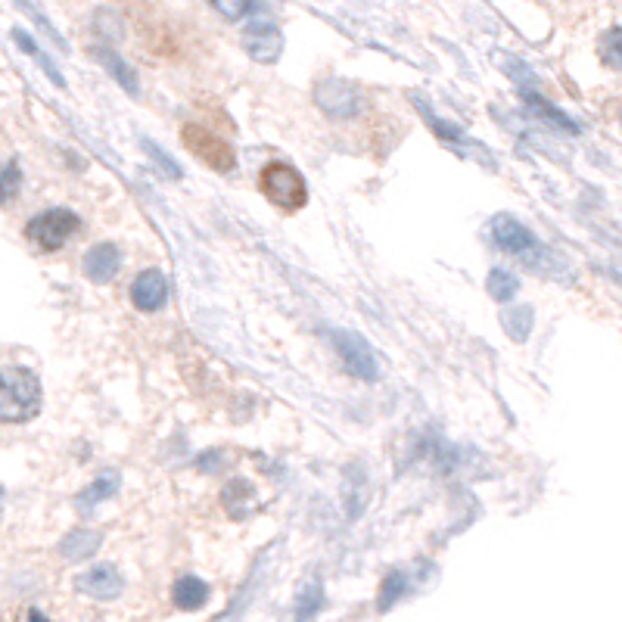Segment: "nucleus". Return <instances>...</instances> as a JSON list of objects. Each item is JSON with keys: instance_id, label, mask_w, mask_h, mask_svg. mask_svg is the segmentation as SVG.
<instances>
[{"instance_id": "obj_1", "label": "nucleus", "mask_w": 622, "mask_h": 622, "mask_svg": "<svg viewBox=\"0 0 622 622\" xmlns=\"http://www.w3.org/2000/svg\"><path fill=\"white\" fill-rule=\"evenodd\" d=\"M41 411V380L28 367H0V423H25Z\"/></svg>"}, {"instance_id": "obj_2", "label": "nucleus", "mask_w": 622, "mask_h": 622, "mask_svg": "<svg viewBox=\"0 0 622 622\" xmlns=\"http://www.w3.org/2000/svg\"><path fill=\"white\" fill-rule=\"evenodd\" d=\"M259 187H262V193L268 196L277 209L296 212V209H302L308 203L305 178L287 162H268L262 168V175H259Z\"/></svg>"}, {"instance_id": "obj_3", "label": "nucleus", "mask_w": 622, "mask_h": 622, "mask_svg": "<svg viewBox=\"0 0 622 622\" xmlns=\"http://www.w3.org/2000/svg\"><path fill=\"white\" fill-rule=\"evenodd\" d=\"M81 231V218L72 209H47L25 224V237L41 249H60Z\"/></svg>"}, {"instance_id": "obj_4", "label": "nucleus", "mask_w": 622, "mask_h": 622, "mask_svg": "<svg viewBox=\"0 0 622 622\" xmlns=\"http://www.w3.org/2000/svg\"><path fill=\"white\" fill-rule=\"evenodd\" d=\"M181 137H184V147L190 150V156L200 159L206 168H212V172H231V168L237 165L234 147L228 144V140H221L215 131H209L203 125H184Z\"/></svg>"}, {"instance_id": "obj_5", "label": "nucleus", "mask_w": 622, "mask_h": 622, "mask_svg": "<svg viewBox=\"0 0 622 622\" xmlns=\"http://www.w3.org/2000/svg\"><path fill=\"white\" fill-rule=\"evenodd\" d=\"M243 47L256 63L271 66L280 60V53H284V32H280L277 22L268 13H259L243 28Z\"/></svg>"}, {"instance_id": "obj_6", "label": "nucleus", "mask_w": 622, "mask_h": 622, "mask_svg": "<svg viewBox=\"0 0 622 622\" xmlns=\"http://www.w3.org/2000/svg\"><path fill=\"white\" fill-rule=\"evenodd\" d=\"M315 103L330 119H352L361 112V94L352 81L343 78H321L315 84Z\"/></svg>"}, {"instance_id": "obj_7", "label": "nucleus", "mask_w": 622, "mask_h": 622, "mask_svg": "<svg viewBox=\"0 0 622 622\" xmlns=\"http://www.w3.org/2000/svg\"><path fill=\"white\" fill-rule=\"evenodd\" d=\"M489 231H492V240L498 249L511 252V256H520L526 262H535V252H542L535 234L526 228V224H520L514 215H495Z\"/></svg>"}, {"instance_id": "obj_8", "label": "nucleus", "mask_w": 622, "mask_h": 622, "mask_svg": "<svg viewBox=\"0 0 622 622\" xmlns=\"http://www.w3.org/2000/svg\"><path fill=\"white\" fill-rule=\"evenodd\" d=\"M333 346L343 358L346 371L358 380H377L380 377V367H377V358L371 352V346L364 343V339L352 330H333Z\"/></svg>"}, {"instance_id": "obj_9", "label": "nucleus", "mask_w": 622, "mask_h": 622, "mask_svg": "<svg viewBox=\"0 0 622 622\" xmlns=\"http://www.w3.org/2000/svg\"><path fill=\"white\" fill-rule=\"evenodd\" d=\"M131 302H134L137 311H147V315L165 308V302H168V280H165V274L156 271V268L140 271L134 277V284H131Z\"/></svg>"}, {"instance_id": "obj_10", "label": "nucleus", "mask_w": 622, "mask_h": 622, "mask_svg": "<svg viewBox=\"0 0 622 622\" xmlns=\"http://www.w3.org/2000/svg\"><path fill=\"white\" fill-rule=\"evenodd\" d=\"M81 268L91 284H109V280H116V274L122 268V252L116 243H97L84 252Z\"/></svg>"}, {"instance_id": "obj_11", "label": "nucleus", "mask_w": 622, "mask_h": 622, "mask_svg": "<svg viewBox=\"0 0 622 622\" xmlns=\"http://www.w3.org/2000/svg\"><path fill=\"white\" fill-rule=\"evenodd\" d=\"M75 585H78V591H84V595H91L97 601H112V598H119V591H122V576L116 567L100 563V567L81 573L75 579Z\"/></svg>"}, {"instance_id": "obj_12", "label": "nucleus", "mask_w": 622, "mask_h": 622, "mask_svg": "<svg viewBox=\"0 0 622 622\" xmlns=\"http://www.w3.org/2000/svg\"><path fill=\"white\" fill-rule=\"evenodd\" d=\"M91 53H94V60H97V63H100V66H103L112 78H116V81L122 84V88H125L131 97L137 94V72H134L125 60H122V56H119L116 50L106 47V44H97Z\"/></svg>"}, {"instance_id": "obj_13", "label": "nucleus", "mask_w": 622, "mask_h": 622, "mask_svg": "<svg viewBox=\"0 0 622 622\" xmlns=\"http://www.w3.org/2000/svg\"><path fill=\"white\" fill-rule=\"evenodd\" d=\"M172 601L178 610H200L209 601V585L196 576H181L172 588Z\"/></svg>"}, {"instance_id": "obj_14", "label": "nucleus", "mask_w": 622, "mask_h": 622, "mask_svg": "<svg viewBox=\"0 0 622 622\" xmlns=\"http://www.w3.org/2000/svg\"><path fill=\"white\" fill-rule=\"evenodd\" d=\"M221 504L231 517H246L252 507H256V492H252L246 479H231L221 492Z\"/></svg>"}, {"instance_id": "obj_15", "label": "nucleus", "mask_w": 622, "mask_h": 622, "mask_svg": "<svg viewBox=\"0 0 622 622\" xmlns=\"http://www.w3.org/2000/svg\"><path fill=\"white\" fill-rule=\"evenodd\" d=\"M97 548H100V535L97 532H91V529H75V532H69L66 539H63L60 554L66 560H72V563H81V560H88Z\"/></svg>"}, {"instance_id": "obj_16", "label": "nucleus", "mask_w": 622, "mask_h": 622, "mask_svg": "<svg viewBox=\"0 0 622 622\" xmlns=\"http://www.w3.org/2000/svg\"><path fill=\"white\" fill-rule=\"evenodd\" d=\"M13 41H16V47H19V50H25V53L32 56V60L44 69V75L56 84V88H66V78L60 75V69L53 66L50 56H47V53H44V50H41L32 38H28V35L22 32V28H13Z\"/></svg>"}, {"instance_id": "obj_17", "label": "nucleus", "mask_w": 622, "mask_h": 622, "mask_svg": "<svg viewBox=\"0 0 622 622\" xmlns=\"http://www.w3.org/2000/svg\"><path fill=\"white\" fill-rule=\"evenodd\" d=\"M212 7L228 22H240V19H252L259 13H268L262 0H212Z\"/></svg>"}, {"instance_id": "obj_18", "label": "nucleus", "mask_w": 622, "mask_h": 622, "mask_svg": "<svg viewBox=\"0 0 622 622\" xmlns=\"http://www.w3.org/2000/svg\"><path fill=\"white\" fill-rule=\"evenodd\" d=\"M94 32H97L100 41H106V44H119V41L125 38V25H122V19H119L116 10L100 7V10L94 13Z\"/></svg>"}, {"instance_id": "obj_19", "label": "nucleus", "mask_w": 622, "mask_h": 622, "mask_svg": "<svg viewBox=\"0 0 622 622\" xmlns=\"http://www.w3.org/2000/svg\"><path fill=\"white\" fill-rule=\"evenodd\" d=\"M321 604H324V588H321V582L315 579V582H308V585L299 591V598H296V622H308L311 616H318Z\"/></svg>"}, {"instance_id": "obj_20", "label": "nucleus", "mask_w": 622, "mask_h": 622, "mask_svg": "<svg viewBox=\"0 0 622 622\" xmlns=\"http://www.w3.org/2000/svg\"><path fill=\"white\" fill-rule=\"evenodd\" d=\"M598 56L607 69L622 72V28H607L598 41Z\"/></svg>"}, {"instance_id": "obj_21", "label": "nucleus", "mask_w": 622, "mask_h": 622, "mask_svg": "<svg viewBox=\"0 0 622 622\" xmlns=\"http://www.w3.org/2000/svg\"><path fill=\"white\" fill-rule=\"evenodd\" d=\"M486 287H489V296L498 299V302H507V299H514L517 287H520V280L514 277V271H507V268H492L489 277H486Z\"/></svg>"}, {"instance_id": "obj_22", "label": "nucleus", "mask_w": 622, "mask_h": 622, "mask_svg": "<svg viewBox=\"0 0 622 622\" xmlns=\"http://www.w3.org/2000/svg\"><path fill=\"white\" fill-rule=\"evenodd\" d=\"M501 324H504L507 336L517 339V343H523V339L529 336V330H532V308H526V305L507 308L504 315H501Z\"/></svg>"}, {"instance_id": "obj_23", "label": "nucleus", "mask_w": 622, "mask_h": 622, "mask_svg": "<svg viewBox=\"0 0 622 622\" xmlns=\"http://www.w3.org/2000/svg\"><path fill=\"white\" fill-rule=\"evenodd\" d=\"M16 7H19V10H22L28 19H32V22L41 28V32H44V38H47V41H50L56 50H69V44L63 41V35L56 32V28H53V22H50V19H47V16H44V13H41L35 4H32V0H16Z\"/></svg>"}, {"instance_id": "obj_24", "label": "nucleus", "mask_w": 622, "mask_h": 622, "mask_svg": "<svg viewBox=\"0 0 622 622\" xmlns=\"http://www.w3.org/2000/svg\"><path fill=\"white\" fill-rule=\"evenodd\" d=\"M112 492H116V479H112V476H100L94 486H88V489H84V492L75 498L78 511H84V514H88L94 504H100V501L112 498Z\"/></svg>"}, {"instance_id": "obj_25", "label": "nucleus", "mask_w": 622, "mask_h": 622, "mask_svg": "<svg viewBox=\"0 0 622 622\" xmlns=\"http://www.w3.org/2000/svg\"><path fill=\"white\" fill-rule=\"evenodd\" d=\"M408 591V576L402 573V570H392L386 579H383V588H380V601H377V607L380 610H389L395 601H399L402 595Z\"/></svg>"}, {"instance_id": "obj_26", "label": "nucleus", "mask_w": 622, "mask_h": 622, "mask_svg": "<svg viewBox=\"0 0 622 622\" xmlns=\"http://www.w3.org/2000/svg\"><path fill=\"white\" fill-rule=\"evenodd\" d=\"M19 187H22V168L19 162H7L0 168V206L13 203L19 196Z\"/></svg>"}, {"instance_id": "obj_27", "label": "nucleus", "mask_w": 622, "mask_h": 622, "mask_svg": "<svg viewBox=\"0 0 622 622\" xmlns=\"http://www.w3.org/2000/svg\"><path fill=\"white\" fill-rule=\"evenodd\" d=\"M140 144H144V150H147V153H150V156H153V159L159 162V168H162V172H168V175H172V178H181V168H178V165H175L172 159H168V156H165V153H162V150H159L156 144H150V140H140Z\"/></svg>"}, {"instance_id": "obj_28", "label": "nucleus", "mask_w": 622, "mask_h": 622, "mask_svg": "<svg viewBox=\"0 0 622 622\" xmlns=\"http://www.w3.org/2000/svg\"><path fill=\"white\" fill-rule=\"evenodd\" d=\"M28 622H47V619H44V616H41L38 610H32V616H28Z\"/></svg>"}, {"instance_id": "obj_29", "label": "nucleus", "mask_w": 622, "mask_h": 622, "mask_svg": "<svg viewBox=\"0 0 622 622\" xmlns=\"http://www.w3.org/2000/svg\"><path fill=\"white\" fill-rule=\"evenodd\" d=\"M0 501H4V489H0Z\"/></svg>"}]
</instances>
